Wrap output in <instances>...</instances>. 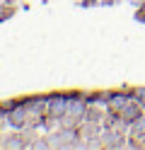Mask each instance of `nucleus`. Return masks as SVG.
Instances as JSON below:
<instances>
[{
  "mask_svg": "<svg viewBox=\"0 0 145 150\" xmlns=\"http://www.w3.org/2000/svg\"><path fill=\"white\" fill-rule=\"evenodd\" d=\"M65 109H68V97H63V95L46 97V114H48V116L61 119V116L65 114Z\"/></svg>",
  "mask_w": 145,
  "mask_h": 150,
  "instance_id": "nucleus-1",
  "label": "nucleus"
},
{
  "mask_svg": "<svg viewBox=\"0 0 145 150\" xmlns=\"http://www.w3.org/2000/svg\"><path fill=\"white\" fill-rule=\"evenodd\" d=\"M27 143L22 140V133L17 136H7V140H3V148H24Z\"/></svg>",
  "mask_w": 145,
  "mask_h": 150,
  "instance_id": "nucleus-2",
  "label": "nucleus"
},
{
  "mask_svg": "<svg viewBox=\"0 0 145 150\" xmlns=\"http://www.w3.org/2000/svg\"><path fill=\"white\" fill-rule=\"evenodd\" d=\"M7 124V107H0V126Z\"/></svg>",
  "mask_w": 145,
  "mask_h": 150,
  "instance_id": "nucleus-3",
  "label": "nucleus"
}]
</instances>
